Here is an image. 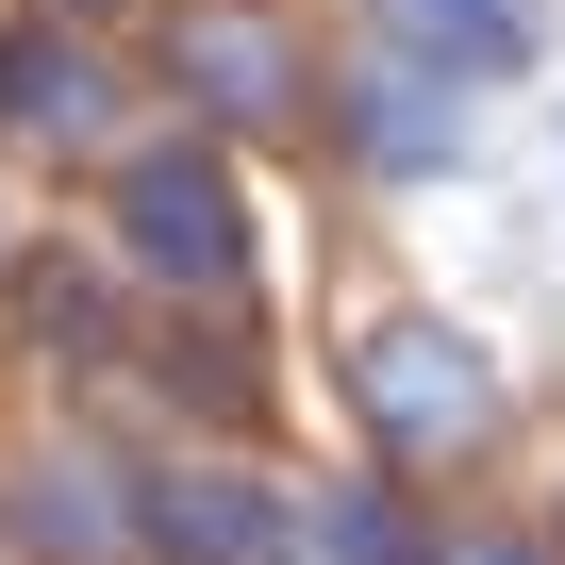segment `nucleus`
<instances>
[{"instance_id": "f257e3e1", "label": "nucleus", "mask_w": 565, "mask_h": 565, "mask_svg": "<svg viewBox=\"0 0 565 565\" xmlns=\"http://www.w3.org/2000/svg\"><path fill=\"white\" fill-rule=\"evenodd\" d=\"M134 249L183 266V282H233V200H216V167H134Z\"/></svg>"}, {"instance_id": "f03ea898", "label": "nucleus", "mask_w": 565, "mask_h": 565, "mask_svg": "<svg viewBox=\"0 0 565 565\" xmlns=\"http://www.w3.org/2000/svg\"><path fill=\"white\" fill-rule=\"evenodd\" d=\"M366 399H383V433H416V449L482 416V383H466V350H416V333H399V350L366 366Z\"/></svg>"}]
</instances>
